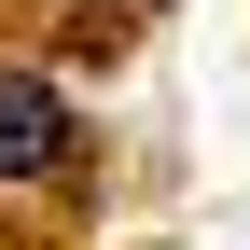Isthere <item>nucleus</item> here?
Listing matches in <instances>:
<instances>
[{
    "mask_svg": "<svg viewBox=\"0 0 250 250\" xmlns=\"http://www.w3.org/2000/svg\"><path fill=\"white\" fill-rule=\"evenodd\" d=\"M70 153H83V139H70V98H56L42 70L0 56V181H56Z\"/></svg>",
    "mask_w": 250,
    "mask_h": 250,
    "instance_id": "nucleus-1",
    "label": "nucleus"
}]
</instances>
